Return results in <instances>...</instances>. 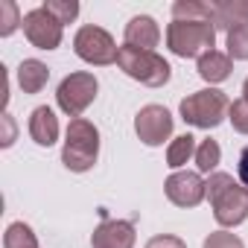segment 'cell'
<instances>
[{
	"mask_svg": "<svg viewBox=\"0 0 248 248\" xmlns=\"http://www.w3.org/2000/svg\"><path fill=\"white\" fill-rule=\"evenodd\" d=\"M231 56L228 53H219V50H210V53H204L202 59H199V76L204 79V82H210V85H216V82H225L228 76H231Z\"/></svg>",
	"mask_w": 248,
	"mask_h": 248,
	"instance_id": "9a60e30c",
	"label": "cell"
},
{
	"mask_svg": "<svg viewBox=\"0 0 248 248\" xmlns=\"http://www.w3.org/2000/svg\"><path fill=\"white\" fill-rule=\"evenodd\" d=\"M228 120H231V126H233L239 135H248V99H236V102H231Z\"/></svg>",
	"mask_w": 248,
	"mask_h": 248,
	"instance_id": "d4e9b609",
	"label": "cell"
},
{
	"mask_svg": "<svg viewBox=\"0 0 248 248\" xmlns=\"http://www.w3.org/2000/svg\"><path fill=\"white\" fill-rule=\"evenodd\" d=\"M178 111H181V120L196 126V129H216L228 117L231 102L219 88H204V91H196V93L184 96Z\"/></svg>",
	"mask_w": 248,
	"mask_h": 248,
	"instance_id": "277c9868",
	"label": "cell"
},
{
	"mask_svg": "<svg viewBox=\"0 0 248 248\" xmlns=\"http://www.w3.org/2000/svg\"><path fill=\"white\" fill-rule=\"evenodd\" d=\"M30 135L38 146H53L59 140V120L53 114V108L47 105H38L32 114H30Z\"/></svg>",
	"mask_w": 248,
	"mask_h": 248,
	"instance_id": "4fadbf2b",
	"label": "cell"
},
{
	"mask_svg": "<svg viewBox=\"0 0 248 248\" xmlns=\"http://www.w3.org/2000/svg\"><path fill=\"white\" fill-rule=\"evenodd\" d=\"M73 50L82 62L88 64H96V67H105V64H114L117 56H120V47L114 44V38L102 30V27H82L73 38Z\"/></svg>",
	"mask_w": 248,
	"mask_h": 248,
	"instance_id": "52a82bcc",
	"label": "cell"
},
{
	"mask_svg": "<svg viewBox=\"0 0 248 248\" xmlns=\"http://www.w3.org/2000/svg\"><path fill=\"white\" fill-rule=\"evenodd\" d=\"M146 248H187V242L181 236H172V233H158L146 242Z\"/></svg>",
	"mask_w": 248,
	"mask_h": 248,
	"instance_id": "484cf974",
	"label": "cell"
},
{
	"mask_svg": "<svg viewBox=\"0 0 248 248\" xmlns=\"http://www.w3.org/2000/svg\"><path fill=\"white\" fill-rule=\"evenodd\" d=\"M204 184L213 216L222 228H236L248 219V187L233 181V175L228 172H213Z\"/></svg>",
	"mask_w": 248,
	"mask_h": 248,
	"instance_id": "6da1fadb",
	"label": "cell"
},
{
	"mask_svg": "<svg viewBox=\"0 0 248 248\" xmlns=\"http://www.w3.org/2000/svg\"><path fill=\"white\" fill-rule=\"evenodd\" d=\"M216 44V24L210 21H172L167 27V47L181 59H202Z\"/></svg>",
	"mask_w": 248,
	"mask_h": 248,
	"instance_id": "3957f363",
	"label": "cell"
},
{
	"mask_svg": "<svg viewBox=\"0 0 248 248\" xmlns=\"http://www.w3.org/2000/svg\"><path fill=\"white\" fill-rule=\"evenodd\" d=\"M242 99H248V79H245V85H242Z\"/></svg>",
	"mask_w": 248,
	"mask_h": 248,
	"instance_id": "f1b7e54d",
	"label": "cell"
},
{
	"mask_svg": "<svg viewBox=\"0 0 248 248\" xmlns=\"http://www.w3.org/2000/svg\"><path fill=\"white\" fill-rule=\"evenodd\" d=\"M135 132L146 146H161L172 135V114L164 105H143L135 117Z\"/></svg>",
	"mask_w": 248,
	"mask_h": 248,
	"instance_id": "9c48e42d",
	"label": "cell"
},
{
	"mask_svg": "<svg viewBox=\"0 0 248 248\" xmlns=\"http://www.w3.org/2000/svg\"><path fill=\"white\" fill-rule=\"evenodd\" d=\"M0 123H3V138H0V146H12L15 143V123H12V117L3 114Z\"/></svg>",
	"mask_w": 248,
	"mask_h": 248,
	"instance_id": "4316f807",
	"label": "cell"
},
{
	"mask_svg": "<svg viewBox=\"0 0 248 248\" xmlns=\"http://www.w3.org/2000/svg\"><path fill=\"white\" fill-rule=\"evenodd\" d=\"M216 9V30L222 27L225 32L233 24H248V0H222V3H213Z\"/></svg>",
	"mask_w": 248,
	"mask_h": 248,
	"instance_id": "e0dca14e",
	"label": "cell"
},
{
	"mask_svg": "<svg viewBox=\"0 0 248 248\" xmlns=\"http://www.w3.org/2000/svg\"><path fill=\"white\" fill-rule=\"evenodd\" d=\"M44 9L64 27V24H70L76 15H79V3H76V0H47V3H44Z\"/></svg>",
	"mask_w": 248,
	"mask_h": 248,
	"instance_id": "603a6c76",
	"label": "cell"
},
{
	"mask_svg": "<svg viewBox=\"0 0 248 248\" xmlns=\"http://www.w3.org/2000/svg\"><path fill=\"white\" fill-rule=\"evenodd\" d=\"M117 64L120 70L149 85V88H161L170 82L172 76V67L164 56H158L155 50H135V47H120V56H117Z\"/></svg>",
	"mask_w": 248,
	"mask_h": 248,
	"instance_id": "5b68a950",
	"label": "cell"
},
{
	"mask_svg": "<svg viewBox=\"0 0 248 248\" xmlns=\"http://www.w3.org/2000/svg\"><path fill=\"white\" fill-rule=\"evenodd\" d=\"M196 149H199V143H196L193 135H178V138L170 143V149H167V164H170L172 170H178V167H184V164L196 155Z\"/></svg>",
	"mask_w": 248,
	"mask_h": 248,
	"instance_id": "ac0fdd59",
	"label": "cell"
},
{
	"mask_svg": "<svg viewBox=\"0 0 248 248\" xmlns=\"http://www.w3.org/2000/svg\"><path fill=\"white\" fill-rule=\"evenodd\" d=\"M228 56L236 62H248V24H233L228 30Z\"/></svg>",
	"mask_w": 248,
	"mask_h": 248,
	"instance_id": "44dd1931",
	"label": "cell"
},
{
	"mask_svg": "<svg viewBox=\"0 0 248 248\" xmlns=\"http://www.w3.org/2000/svg\"><path fill=\"white\" fill-rule=\"evenodd\" d=\"M96 91H99V82H96L93 73H85V70L82 73H70V76L62 79V85L56 91V102H59V108L67 117L76 120L96 99Z\"/></svg>",
	"mask_w": 248,
	"mask_h": 248,
	"instance_id": "8992f818",
	"label": "cell"
},
{
	"mask_svg": "<svg viewBox=\"0 0 248 248\" xmlns=\"http://www.w3.org/2000/svg\"><path fill=\"white\" fill-rule=\"evenodd\" d=\"M172 21H210V24H216V9H213V3H202V0H175Z\"/></svg>",
	"mask_w": 248,
	"mask_h": 248,
	"instance_id": "2e32d148",
	"label": "cell"
},
{
	"mask_svg": "<svg viewBox=\"0 0 248 248\" xmlns=\"http://www.w3.org/2000/svg\"><path fill=\"white\" fill-rule=\"evenodd\" d=\"M219 161H222V149H219V143L216 140H202L199 143V149H196V167H199V172H210L213 175V170L219 167Z\"/></svg>",
	"mask_w": 248,
	"mask_h": 248,
	"instance_id": "ffe728a7",
	"label": "cell"
},
{
	"mask_svg": "<svg viewBox=\"0 0 248 248\" xmlns=\"http://www.w3.org/2000/svg\"><path fill=\"white\" fill-rule=\"evenodd\" d=\"M93 248H135V222L129 219H108L102 213L99 228L91 233Z\"/></svg>",
	"mask_w": 248,
	"mask_h": 248,
	"instance_id": "8fae6325",
	"label": "cell"
},
{
	"mask_svg": "<svg viewBox=\"0 0 248 248\" xmlns=\"http://www.w3.org/2000/svg\"><path fill=\"white\" fill-rule=\"evenodd\" d=\"M50 82V67L38 59H24L18 67V85L24 93H38Z\"/></svg>",
	"mask_w": 248,
	"mask_h": 248,
	"instance_id": "5bb4252c",
	"label": "cell"
},
{
	"mask_svg": "<svg viewBox=\"0 0 248 248\" xmlns=\"http://www.w3.org/2000/svg\"><path fill=\"white\" fill-rule=\"evenodd\" d=\"M202 248H245V242L236 233H231V231H213V233L204 236Z\"/></svg>",
	"mask_w": 248,
	"mask_h": 248,
	"instance_id": "cb8c5ba5",
	"label": "cell"
},
{
	"mask_svg": "<svg viewBox=\"0 0 248 248\" xmlns=\"http://www.w3.org/2000/svg\"><path fill=\"white\" fill-rule=\"evenodd\" d=\"M24 24L15 0H0V35H12Z\"/></svg>",
	"mask_w": 248,
	"mask_h": 248,
	"instance_id": "7402d4cb",
	"label": "cell"
},
{
	"mask_svg": "<svg viewBox=\"0 0 248 248\" xmlns=\"http://www.w3.org/2000/svg\"><path fill=\"white\" fill-rule=\"evenodd\" d=\"M3 248H38V239L27 222H12L3 233Z\"/></svg>",
	"mask_w": 248,
	"mask_h": 248,
	"instance_id": "d6986e66",
	"label": "cell"
},
{
	"mask_svg": "<svg viewBox=\"0 0 248 248\" xmlns=\"http://www.w3.org/2000/svg\"><path fill=\"white\" fill-rule=\"evenodd\" d=\"M24 35L30 38V44L32 47H38V50H56L59 44H62V24L44 9V6H38V9H30L27 15H24Z\"/></svg>",
	"mask_w": 248,
	"mask_h": 248,
	"instance_id": "ba28073f",
	"label": "cell"
},
{
	"mask_svg": "<svg viewBox=\"0 0 248 248\" xmlns=\"http://www.w3.org/2000/svg\"><path fill=\"white\" fill-rule=\"evenodd\" d=\"M158 41H161V30H158L155 18H149V15H135V18L126 24V47L152 50V47H158Z\"/></svg>",
	"mask_w": 248,
	"mask_h": 248,
	"instance_id": "7c38bea8",
	"label": "cell"
},
{
	"mask_svg": "<svg viewBox=\"0 0 248 248\" xmlns=\"http://www.w3.org/2000/svg\"><path fill=\"white\" fill-rule=\"evenodd\" d=\"M99 158V132L93 123L76 117L67 126L64 149H62V164L70 172H88Z\"/></svg>",
	"mask_w": 248,
	"mask_h": 248,
	"instance_id": "7a4b0ae2",
	"label": "cell"
},
{
	"mask_svg": "<svg viewBox=\"0 0 248 248\" xmlns=\"http://www.w3.org/2000/svg\"><path fill=\"white\" fill-rule=\"evenodd\" d=\"M236 170H239V181L248 187V146L242 149V155H239V167H236Z\"/></svg>",
	"mask_w": 248,
	"mask_h": 248,
	"instance_id": "83f0119b",
	"label": "cell"
},
{
	"mask_svg": "<svg viewBox=\"0 0 248 248\" xmlns=\"http://www.w3.org/2000/svg\"><path fill=\"white\" fill-rule=\"evenodd\" d=\"M164 190H167V199H170L175 207H196V204H202V199L207 196V184L202 181V175H199V172H187V170L172 172V175L167 178Z\"/></svg>",
	"mask_w": 248,
	"mask_h": 248,
	"instance_id": "30bf717a",
	"label": "cell"
}]
</instances>
